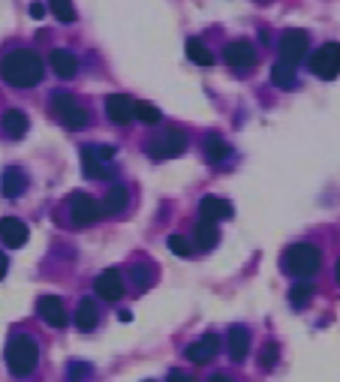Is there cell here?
Listing matches in <instances>:
<instances>
[{
  "label": "cell",
  "mask_w": 340,
  "mask_h": 382,
  "mask_svg": "<svg viewBox=\"0 0 340 382\" xmlns=\"http://www.w3.org/2000/svg\"><path fill=\"white\" fill-rule=\"evenodd\" d=\"M42 58L30 49H18L9 51L4 61H0V75H4L6 85L13 87H33L42 82Z\"/></svg>",
  "instance_id": "obj_1"
},
{
  "label": "cell",
  "mask_w": 340,
  "mask_h": 382,
  "mask_svg": "<svg viewBox=\"0 0 340 382\" xmlns=\"http://www.w3.org/2000/svg\"><path fill=\"white\" fill-rule=\"evenodd\" d=\"M37 364H40L37 340H33L30 334L9 337V343H6V367H9V374L18 376V379H25V376H30L33 370H37Z\"/></svg>",
  "instance_id": "obj_2"
},
{
  "label": "cell",
  "mask_w": 340,
  "mask_h": 382,
  "mask_svg": "<svg viewBox=\"0 0 340 382\" xmlns=\"http://www.w3.org/2000/svg\"><path fill=\"white\" fill-rule=\"evenodd\" d=\"M283 271L289 277L308 280L320 271V250L313 244H292L286 253H283Z\"/></svg>",
  "instance_id": "obj_3"
},
{
  "label": "cell",
  "mask_w": 340,
  "mask_h": 382,
  "mask_svg": "<svg viewBox=\"0 0 340 382\" xmlns=\"http://www.w3.org/2000/svg\"><path fill=\"white\" fill-rule=\"evenodd\" d=\"M51 115L61 118V123H63V127H70V130H82V127H87V121H90L87 109L78 103L75 97H70V94H54L51 97Z\"/></svg>",
  "instance_id": "obj_4"
},
{
  "label": "cell",
  "mask_w": 340,
  "mask_h": 382,
  "mask_svg": "<svg viewBox=\"0 0 340 382\" xmlns=\"http://www.w3.org/2000/svg\"><path fill=\"white\" fill-rule=\"evenodd\" d=\"M310 70H313V75L332 82V78L340 73V42H325L320 51H313L310 54Z\"/></svg>",
  "instance_id": "obj_5"
},
{
  "label": "cell",
  "mask_w": 340,
  "mask_h": 382,
  "mask_svg": "<svg viewBox=\"0 0 340 382\" xmlns=\"http://www.w3.org/2000/svg\"><path fill=\"white\" fill-rule=\"evenodd\" d=\"M308 46H310V39H308V33L304 30H283V37L277 42V51H280V61H286V63H301L304 58H308Z\"/></svg>",
  "instance_id": "obj_6"
},
{
  "label": "cell",
  "mask_w": 340,
  "mask_h": 382,
  "mask_svg": "<svg viewBox=\"0 0 340 382\" xmlns=\"http://www.w3.org/2000/svg\"><path fill=\"white\" fill-rule=\"evenodd\" d=\"M148 151L157 160H172V156H181L187 151V136L181 130H163L157 139H151Z\"/></svg>",
  "instance_id": "obj_7"
},
{
  "label": "cell",
  "mask_w": 340,
  "mask_h": 382,
  "mask_svg": "<svg viewBox=\"0 0 340 382\" xmlns=\"http://www.w3.org/2000/svg\"><path fill=\"white\" fill-rule=\"evenodd\" d=\"M70 217L75 226H90L103 217V202H97L94 196H85V193H75L70 202Z\"/></svg>",
  "instance_id": "obj_8"
},
{
  "label": "cell",
  "mask_w": 340,
  "mask_h": 382,
  "mask_svg": "<svg viewBox=\"0 0 340 382\" xmlns=\"http://www.w3.org/2000/svg\"><path fill=\"white\" fill-rule=\"evenodd\" d=\"M106 115L111 123H130L135 118V99H130L127 94H111L106 99Z\"/></svg>",
  "instance_id": "obj_9"
},
{
  "label": "cell",
  "mask_w": 340,
  "mask_h": 382,
  "mask_svg": "<svg viewBox=\"0 0 340 382\" xmlns=\"http://www.w3.org/2000/svg\"><path fill=\"white\" fill-rule=\"evenodd\" d=\"M37 310H40L42 322L51 325V328H63V325H66V307H63V301L58 295H42Z\"/></svg>",
  "instance_id": "obj_10"
},
{
  "label": "cell",
  "mask_w": 340,
  "mask_h": 382,
  "mask_svg": "<svg viewBox=\"0 0 340 382\" xmlns=\"http://www.w3.org/2000/svg\"><path fill=\"white\" fill-rule=\"evenodd\" d=\"M94 292L103 301H118L123 295V280H121V271L118 268H109V271H103L97 277V283H94Z\"/></svg>",
  "instance_id": "obj_11"
},
{
  "label": "cell",
  "mask_w": 340,
  "mask_h": 382,
  "mask_svg": "<svg viewBox=\"0 0 340 382\" xmlns=\"http://www.w3.org/2000/svg\"><path fill=\"white\" fill-rule=\"evenodd\" d=\"M223 58H226V63H229V66H235V70H244V66L256 63V51H253V46L247 39H235V42L226 46Z\"/></svg>",
  "instance_id": "obj_12"
},
{
  "label": "cell",
  "mask_w": 340,
  "mask_h": 382,
  "mask_svg": "<svg viewBox=\"0 0 340 382\" xmlns=\"http://www.w3.org/2000/svg\"><path fill=\"white\" fill-rule=\"evenodd\" d=\"M0 238H4L6 247H13V250H18V247L28 244V226L16 217H4L0 220Z\"/></svg>",
  "instance_id": "obj_13"
},
{
  "label": "cell",
  "mask_w": 340,
  "mask_h": 382,
  "mask_svg": "<svg viewBox=\"0 0 340 382\" xmlns=\"http://www.w3.org/2000/svg\"><path fill=\"white\" fill-rule=\"evenodd\" d=\"M226 346H229V355L235 362H244L247 350H250V331L244 325H232L229 334H226Z\"/></svg>",
  "instance_id": "obj_14"
},
{
  "label": "cell",
  "mask_w": 340,
  "mask_h": 382,
  "mask_svg": "<svg viewBox=\"0 0 340 382\" xmlns=\"http://www.w3.org/2000/svg\"><path fill=\"white\" fill-rule=\"evenodd\" d=\"M199 214H202V220H211V223L229 220L232 217V205L226 199H220V196H205L202 199V205H199Z\"/></svg>",
  "instance_id": "obj_15"
},
{
  "label": "cell",
  "mask_w": 340,
  "mask_h": 382,
  "mask_svg": "<svg viewBox=\"0 0 340 382\" xmlns=\"http://www.w3.org/2000/svg\"><path fill=\"white\" fill-rule=\"evenodd\" d=\"M217 350H220V340L214 334H208V337H202V340H196L193 346H187V358L193 364H205V362H211V358L217 355Z\"/></svg>",
  "instance_id": "obj_16"
},
{
  "label": "cell",
  "mask_w": 340,
  "mask_h": 382,
  "mask_svg": "<svg viewBox=\"0 0 340 382\" xmlns=\"http://www.w3.org/2000/svg\"><path fill=\"white\" fill-rule=\"evenodd\" d=\"M97 322H99L97 304L90 298H82V301H78V307H75V328L78 331H94Z\"/></svg>",
  "instance_id": "obj_17"
},
{
  "label": "cell",
  "mask_w": 340,
  "mask_h": 382,
  "mask_svg": "<svg viewBox=\"0 0 340 382\" xmlns=\"http://www.w3.org/2000/svg\"><path fill=\"white\" fill-rule=\"evenodd\" d=\"M49 63H51V70L58 73L61 78H73L75 70H78L75 54H73V51H66V49H54V51H51V58H49Z\"/></svg>",
  "instance_id": "obj_18"
},
{
  "label": "cell",
  "mask_w": 340,
  "mask_h": 382,
  "mask_svg": "<svg viewBox=\"0 0 340 382\" xmlns=\"http://www.w3.org/2000/svg\"><path fill=\"white\" fill-rule=\"evenodd\" d=\"M0 190H4V196H9V199L21 196V193L28 190V178H25V172H18V168H6L4 178H0Z\"/></svg>",
  "instance_id": "obj_19"
},
{
  "label": "cell",
  "mask_w": 340,
  "mask_h": 382,
  "mask_svg": "<svg viewBox=\"0 0 340 382\" xmlns=\"http://www.w3.org/2000/svg\"><path fill=\"white\" fill-rule=\"evenodd\" d=\"M28 127H30V121H28V115L25 111H18V109H9L6 115H4V133L9 139H21L28 133Z\"/></svg>",
  "instance_id": "obj_20"
},
{
  "label": "cell",
  "mask_w": 340,
  "mask_h": 382,
  "mask_svg": "<svg viewBox=\"0 0 340 382\" xmlns=\"http://www.w3.org/2000/svg\"><path fill=\"white\" fill-rule=\"evenodd\" d=\"M130 205V190L127 187H121V184H115L106 193V199H103V214H121L123 208Z\"/></svg>",
  "instance_id": "obj_21"
},
{
  "label": "cell",
  "mask_w": 340,
  "mask_h": 382,
  "mask_svg": "<svg viewBox=\"0 0 340 382\" xmlns=\"http://www.w3.org/2000/svg\"><path fill=\"white\" fill-rule=\"evenodd\" d=\"M217 238H220L217 223H211V220H199L196 229H193V241H196L202 250H211V247L217 244Z\"/></svg>",
  "instance_id": "obj_22"
},
{
  "label": "cell",
  "mask_w": 340,
  "mask_h": 382,
  "mask_svg": "<svg viewBox=\"0 0 340 382\" xmlns=\"http://www.w3.org/2000/svg\"><path fill=\"white\" fill-rule=\"evenodd\" d=\"M82 166H85V175L87 178H97V181H99V178H109L111 175L109 172V163L99 160V156L90 151V144H85V148H82Z\"/></svg>",
  "instance_id": "obj_23"
},
{
  "label": "cell",
  "mask_w": 340,
  "mask_h": 382,
  "mask_svg": "<svg viewBox=\"0 0 340 382\" xmlns=\"http://www.w3.org/2000/svg\"><path fill=\"white\" fill-rule=\"evenodd\" d=\"M271 85L283 87V91H292V87H296V66L286 63V61L274 63L271 66Z\"/></svg>",
  "instance_id": "obj_24"
},
{
  "label": "cell",
  "mask_w": 340,
  "mask_h": 382,
  "mask_svg": "<svg viewBox=\"0 0 340 382\" xmlns=\"http://www.w3.org/2000/svg\"><path fill=\"white\" fill-rule=\"evenodd\" d=\"M187 58L193 61V63H199V66H211L214 63V54L208 51V46L202 39H187Z\"/></svg>",
  "instance_id": "obj_25"
},
{
  "label": "cell",
  "mask_w": 340,
  "mask_h": 382,
  "mask_svg": "<svg viewBox=\"0 0 340 382\" xmlns=\"http://www.w3.org/2000/svg\"><path fill=\"white\" fill-rule=\"evenodd\" d=\"M205 156H208V163H220L229 156V144H226V139L220 136H208L205 139Z\"/></svg>",
  "instance_id": "obj_26"
},
{
  "label": "cell",
  "mask_w": 340,
  "mask_h": 382,
  "mask_svg": "<svg viewBox=\"0 0 340 382\" xmlns=\"http://www.w3.org/2000/svg\"><path fill=\"white\" fill-rule=\"evenodd\" d=\"M313 298V286L310 283H296L289 289V304L292 307H308Z\"/></svg>",
  "instance_id": "obj_27"
},
{
  "label": "cell",
  "mask_w": 340,
  "mask_h": 382,
  "mask_svg": "<svg viewBox=\"0 0 340 382\" xmlns=\"http://www.w3.org/2000/svg\"><path fill=\"white\" fill-rule=\"evenodd\" d=\"M130 277H133V283L135 286H139V289H148L151 283H154V268L151 265H133L130 268Z\"/></svg>",
  "instance_id": "obj_28"
},
{
  "label": "cell",
  "mask_w": 340,
  "mask_h": 382,
  "mask_svg": "<svg viewBox=\"0 0 340 382\" xmlns=\"http://www.w3.org/2000/svg\"><path fill=\"white\" fill-rule=\"evenodd\" d=\"M51 4V13L58 21H75V9H73V0H49Z\"/></svg>",
  "instance_id": "obj_29"
},
{
  "label": "cell",
  "mask_w": 340,
  "mask_h": 382,
  "mask_svg": "<svg viewBox=\"0 0 340 382\" xmlns=\"http://www.w3.org/2000/svg\"><path fill=\"white\" fill-rule=\"evenodd\" d=\"M135 118H139L142 123H160V109H154L148 103H135Z\"/></svg>",
  "instance_id": "obj_30"
},
{
  "label": "cell",
  "mask_w": 340,
  "mask_h": 382,
  "mask_svg": "<svg viewBox=\"0 0 340 382\" xmlns=\"http://www.w3.org/2000/svg\"><path fill=\"white\" fill-rule=\"evenodd\" d=\"M169 250L175 256H193V244L187 238H181V235H172V238H169Z\"/></svg>",
  "instance_id": "obj_31"
},
{
  "label": "cell",
  "mask_w": 340,
  "mask_h": 382,
  "mask_svg": "<svg viewBox=\"0 0 340 382\" xmlns=\"http://www.w3.org/2000/svg\"><path fill=\"white\" fill-rule=\"evenodd\" d=\"M87 376H90V364H85V362H73L70 364V382H82Z\"/></svg>",
  "instance_id": "obj_32"
},
{
  "label": "cell",
  "mask_w": 340,
  "mask_h": 382,
  "mask_svg": "<svg viewBox=\"0 0 340 382\" xmlns=\"http://www.w3.org/2000/svg\"><path fill=\"white\" fill-rule=\"evenodd\" d=\"M90 151H94L103 163H109L111 156H115V148H111V144H90Z\"/></svg>",
  "instance_id": "obj_33"
},
{
  "label": "cell",
  "mask_w": 340,
  "mask_h": 382,
  "mask_svg": "<svg viewBox=\"0 0 340 382\" xmlns=\"http://www.w3.org/2000/svg\"><path fill=\"white\" fill-rule=\"evenodd\" d=\"M274 362H277V346H265V352H262V367L271 370V367H274Z\"/></svg>",
  "instance_id": "obj_34"
},
{
  "label": "cell",
  "mask_w": 340,
  "mask_h": 382,
  "mask_svg": "<svg viewBox=\"0 0 340 382\" xmlns=\"http://www.w3.org/2000/svg\"><path fill=\"white\" fill-rule=\"evenodd\" d=\"M169 382H193L184 370H172V374H169Z\"/></svg>",
  "instance_id": "obj_35"
},
{
  "label": "cell",
  "mask_w": 340,
  "mask_h": 382,
  "mask_svg": "<svg viewBox=\"0 0 340 382\" xmlns=\"http://www.w3.org/2000/svg\"><path fill=\"white\" fill-rule=\"evenodd\" d=\"M42 16H45V6L42 4H33L30 6V18H42Z\"/></svg>",
  "instance_id": "obj_36"
},
{
  "label": "cell",
  "mask_w": 340,
  "mask_h": 382,
  "mask_svg": "<svg viewBox=\"0 0 340 382\" xmlns=\"http://www.w3.org/2000/svg\"><path fill=\"white\" fill-rule=\"evenodd\" d=\"M6 268H9V262H6V256H4V253H0V280H4V277H6Z\"/></svg>",
  "instance_id": "obj_37"
},
{
  "label": "cell",
  "mask_w": 340,
  "mask_h": 382,
  "mask_svg": "<svg viewBox=\"0 0 340 382\" xmlns=\"http://www.w3.org/2000/svg\"><path fill=\"white\" fill-rule=\"evenodd\" d=\"M208 382H232V379H229V376H211Z\"/></svg>",
  "instance_id": "obj_38"
},
{
  "label": "cell",
  "mask_w": 340,
  "mask_h": 382,
  "mask_svg": "<svg viewBox=\"0 0 340 382\" xmlns=\"http://www.w3.org/2000/svg\"><path fill=\"white\" fill-rule=\"evenodd\" d=\"M334 277H337V283H340V259H337V265H334Z\"/></svg>",
  "instance_id": "obj_39"
},
{
  "label": "cell",
  "mask_w": 340,
  "mask_h": 382,
  "mask_svg": "<svg viewBox=\"0 0 340 382\" xmlns=\"http://www.w3.org/2000/svg\"><path fill=\"white\" fill-rule=\"evenodd\" d=\"M148 382H151V379H148Z\"/></svg>",
  "instance_id": "obj_40"
}]
</instances>
